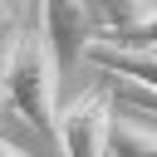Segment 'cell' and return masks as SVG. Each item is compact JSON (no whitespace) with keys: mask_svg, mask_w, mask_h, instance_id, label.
Instances as JSON below:
<instances>
[{"mask_svg":"<svg viewBox=\"0 0 157 157\" xmlns=\"http://www.w3.org/2000/svg\"><path fill=\"white\" fill-rule=\"evenodd\" d=\"M0 83H5V103L39 128V137H54L59 123V64L44 44L39 29H20L10 54L0 59Z\"/></svg>","mask_w":157,"mask_h":157,"instance_id":"cell-1","label":"cell"},{"mask_svg":"<svg viewBox=\"0 0 157 157\" xmlns=\"http://www.w3.org/2000/svg\"><path fill=\"white\" fill-rule=\"evenodd\" d=\"M108 128H113V93L93 88L69 108H59L54 142L64 147V157H108Z\"/></svg>","mask_w":157,"mask_h":157,"instance_id":"cell-2","label":"cell"},{"mask_svg":"<svg viewBox=\"0 0 157 157\" xmlns=\"http://www.w3.org/2000/svg\"><path fill=\"white\" fill-rule=\"evenodd\" d=\"M39 34H44V44H49L59 74L74 69V64L83 59V49L93 44L88 5H83V0H44V29H39Z\"/></svg>","mask_w":157,"mask_h":157,"instance_id":"cell-3","label":"cell"},{"mask_svg":"<svg viewBox=\"0 0 157 157\" xmlns=\"http://www.w3.org/2000/svg\"><path fill=\"white\" fill-rule=\"evenodd\" d=\"M83 59L93 69H103L108 78H123V83H137V88H152L157 93V49H118V44L93 39L83 49Z\"/></svg>","mask_w":157,"mask_h":157,"instance_id":"cell-4","label":"cell"},{"mask_svg":"<svg viewBox=\"0 0 157 157\" xmlns=\"http://www.w3.org/2000/svg\"><path fill=\"white\" fill-rule=\"evenodd\" d=\"M83 5H88V20H93V39H103V34H118L132 20H142L152 0H83Z\"/></svg>","mask_w":157,"mask_h":157,"instance_id":"cell-5","label":"cell"},{"mask_svg":"<svg viewBox=\"0 0 157 157\" xmlns=\"http://www.w3.org/2000/svg\"><path fill=\"white\" fill-rule=\"evenodd\" d=\"M108 152L113 157H157V132L142 123H118L108 128Z\"/></svg>","mask_w":157,"mask_h":157,"instance_id":"cell-6","label":"cell"},{"mask_svg":"<svg viewBox=\"0 0 157 157\" xmlns=\"http://www.w3.org/2000/svg\"><path fill=\"white\" fill-rule=\"evenodd\" d=\"M103 44H118V49H157V5H147V15L132 20L128 29L103 34Z\"/></svg>","mask_w":157,"mask_h":157,"instance_id":"cell-7","label":"cell"},{"mask_svg":"<svg viewBox=\"0 0 157 157\" xmlns=\"http://www.w3.org/2000/svg\"><path fill=\"white\" fill-rule=\"evenodd\" d=\"M113 88H118L123 103H132V108H142V113L157 118V93H152V88H137V83H123V78H113Z\"/></svg>","mask_w":157,"mask_h":157,"instance_id":"cell-8","label":"cell"},{"mask_svg":"<svg viewBox=\"0 0 157 157\" xmlns=\"http://www.w3.org/2000/svg\"><path fill=\"white\" fill-rule=\"evenodd\" d=\"M0 157H29V152H25V147H15V142H5V137H0Z\"/></svg>","mask_w":157,"mask_h":157,"instance_id":"cell-9","label":"cell"},{"mask_svg":"<svg viewBox=\"0 0 157 157\" xmlns=\"http://www.w3.org/2000/svg\"><path fill=\"white\" fill-rule=\"evenodd\" d=\"M5 108H10V103H5V83H0V123H5Z\"/></svg>","mask_w":157,"mask_h":157,"instance_id":"cell-10","label":"cell"},{"mask_svg":"<svg viewBox=\"0 0 157 157\" xmlns=\"http://www.w3.org/2000/svg\"><path fill=\"white\" fill-rule=\"evenodd\" d=\"M5 5H10V0H0V20H5Z\"/></svg>","mask_w":157,"mask_h":157,"instance_id":"cell-11","label":"cell"}]
</instances>
